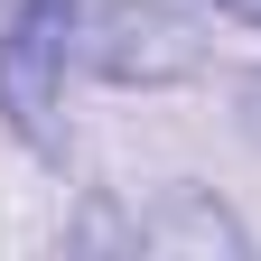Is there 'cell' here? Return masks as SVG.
<instances>
[{
  "label": "cell",
  "mask_w": 261,
  "mask_h": 261,
  "mask_svg": "<svg viewBox=\"0 0 261 261\" xmlns=\"http://www.w3.org/2000/svg\"><path fill=\"white\" fill-rule=\"evenodd\" d=\"M215 10H233V19H252V28H261V0H215Z\"/></svg>",
  "instance_id": "cell-5"
},
{
  "label": "cell",
  "mask_w": 261,
  "mask_h": 261,
  "mask_svg": "<svg viewBox=\"0 0 261 261\" xmlns=\"http://www.w3.org/2000/svg\"><path fill=\"white\" fill-rule=\"evenodd\" d=\"M65 38H75V0H19L10 28H0V121H10L28 149H56Z\"/></svg>",
  "instance_id": "cell-1"
},
{
  "label": "cell",
  "mask_w": 261,
  "mask_h": 261,
  "mask_svg": "<svg viewBox=\"0 0 261 261\" xmlns=\"http://www.w3.org/2000/svg\"><path fill=\"white\" fill-rule=\"evenodd\" d=\"M130 243H140V252H205V261H215V252H224V261H243V252H252V233L215 205L205 187H168L140 224H130Z\"/></svg>",
  "instance_id": "cell-3"
},
{
  "label": "cell",
  "mask_w": 261,
  "mask_h": 261,
  "mask_svg": "<svg viewBox=\"0 0 261 261\" xmlns=\"http://www.w3.org/2000/svg\"><path fill=\"white\" fill-rule=\"evenodd\" d=\"M84 65L103 84H187L196 65H205V38H196V19L168 10V0H112L103 19H93V38H84Z\"/></svg>",
  "instance_id": "cell-2"
},
{
  "label": "cell",
  "mask_w": 261,
  "mask_h": 261,
  "mask_svg": "<svg viewBox=\"0 0 261 261\" xmlns=\"http://www.w3.org/2000/svg\"><path fill=\"white\" fill-rule=\"evenodd\" d=\"M0 10H19V0H0Z\"/></svg>",
  "instance_id": "cell-6"
},
{
  "label": "cell",
  "mask_w": 261,
  "mask_h": 261,
  "mask_svg": "<svg viewBox=\"0 0 261 261\" xmlns=\"http://www.w3.org/2000/svg\"><path fill=\"white\" fill-rule=\"evenodd\" d=\"M233 121H243V140H261V65L233 84Z\"/></svg>",
  "instance_id": "cell-4"
}]
</instances>
